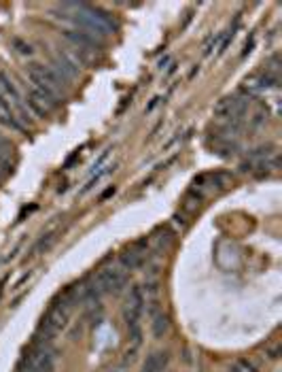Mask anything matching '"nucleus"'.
I'll return each instance as SVG.
<instances>
[{"instance_id":"2","label":"nucleus","mask_w":282,"mask_h":372,"mask_svg":"<svg viewBox=\"0 0 282 372\" xmlns=\"http://www.w3.org/2000/svg\"><path fill=\"white\" fill-rule=\"evenodd\" d=\"M143 311H145V293L143 287L134 285L125 298V307H123V319L127 324L129 330V338L134 343V349L140 345V338H143V330H140V319H143Z\"/></svg>"},{"instance_id":"13","label":"nucleus","mask_w":282,"mask_h":372,"mask_svg":"<svg viewBox=\"0 0 282 372\" xmlns=\"http://www.w3.org/2000/svg\"><path fill=\"white\" fill-rule=\"evenodd\" d=\"M0 124H3L5 128H11V130H22L20 117L15 115V111L3 98H0Z\"/></svg>"},{"instance_id":"7","label":"nucleus","mask_w":282,"mask_h":372,"mask_svg":"<svg viewBox=\"0 0 282 372\" xmlns=\"http://www.w3.org/2000/svg\"><path fill=\"white\" fill-rule=\"evenodd\" d=\"M246 107H248L246 98H242V96H225L223 100L217 102L215 115L219 119H227L230 124H234V121H240V117L244 115Z\"/></svg>"},{"instance_id":"6","label":"nucleus","mask_w":282,"mask_h":372,"mask_svg":"<svg viewBox=\"0 0 282 372\" xmlns=\"http://www.w3.org/2000/svg\"><path fill=\"white\" fill-rule=\"evenodd\" d=\"M62 34H64V39L68 41V47H73L75 51H79V53L85 55V58H90L92 53H96V51L102 47V41H100V39L87 34V32H83V30H79V28H68V30H64Z\"/></svg>"},{"instance_id":"15","label":"nucleus","mask_w":282,"mask_h":372,"mask_svg":"<svg viewBox=\"0 0 282 372\" xmlns=\"http://www.w3.org/2000/svg\"><path fill=\"white\" fill-rule=\"evenodd\" d=\"M151 330H153L155 338H164L170 332V319H168V315H164V313L155 315V319L151 324Z\"/></svg>"},{"instance_id":"3","label":"nucleus","mask_w":282,"mask_h":372,"mask_svg":"<svg viewBox=\"0 0 282 372\" xmlns=\"http://www.w3.org/2000/svg\"><path fill=\"white\" fill-rule=\"evenodd\" d=\"M28 77H30V86H32V88L41 90L43 94H47V96L53 98V100L59 98L64 81L53 72L51 66H45V64L34 62V64L28 66Z\"/></svg>"},{"instance_id":"4","label":"nucleus","mask_w":282,"mask_h":372,"mask_svg":"<svg viewBox=\"0 0 282 372\" xmlns=\"http://www.w3.org/2000/svg\"><path fill=\"white\" fill-rule=\"evenodd\" d=\"M55 368V353L49 343L34 345L22 359L17 372H53Z\"/></svg>"},{"instance_id":"16","label":"nucleus","mask_w":282,"mask_h":372,"mask_svg":"<svg viewBox=\"0 0 282 372\" xmlns=\"http://www.w3.org/2000/svg\"><path fill=\"white\" fill-rule=\"evenodd\" d=\"M113 171H115V166H111V164H108V166H102V168H98V171H96V173L90 177V181L85 183V187L81 190V194H87L90 190H94V187H96V183H100V181H102V179L108 175V173H113Z\"/></svg>"},{"instance_id":"14","label":"nucleus","mask_w":282,"mask_h":372,"mask_svg":"<svg viewBox=\"0 0 282 372\" xmlns=\"http://www.w3.org/2000/svg\"><path fill=\"white\" fill-rule=\"evenodd\" d=\"M13 156H15V147L11 145V140L0 136V164L5 166L9 175L13 173Z\"/></svg>"},{"instance_id":"1","label":"nucleus","mask_w":282,"mask_h":372,"mask_svg":"<svg viewBox=\"0 0 282 372\" xmlns=\"http://www.w3.org/2000/svg\"><path fill=\"white\" fill-rule=\"evenodd\" d=\"M62 9L68 11V18L79 26V30H83L100 41H102V36L113 34L117 30L115 20L108 13H104L102 9H96L92 5H62Z\"/></svg>"},{"instance_id":"17","label":"nucleus","mask_w":282,"mask_h":372,"mask_svg":"<svg viewBox=\"0 0 282 372\" xmlns=\"http://www.w3.org/2000/svg\"><path fill=\"white\" fill-rule=\"evenodd\" d=\"M53 243H55V234H53V232H49L47 237H43V239L36 243V247H34V253H45V251H49Z\"/></svg>"},{"instance_id":"10","label":"nucleus","mask_w":282,"mask_h":372,"mask_svg":"<svg viewBox=\"0 0 282 372\" xmlns=\"http://www.w3.org/2000/svg\"><path fill=\"white\" fill-rule=\"evenodd\" d=\"M28 107H30L34 113H38V115H47V113H51V111L57 107V100L49 98V96L43 94L41 90H36V88L30 86V90H28Z\"/></svg>"},{"instance_id":"8","label":"nucleus","mask_w":282,"mask_h":372,"mask_svg":"<svg viewBox=\"0 0 282 372\" xmlns=\"http://www.w3.org/2000/svg\"><path fill=\"white\" fill-rule=\"evenodd\" d=\"M0 98H3V100L15 111V115H17L20 121H22V113H24L26 105H24V100H22L20 90L15 88L13 79L9 77L7 72H3V70H0Z\"/></svg>"},{"instance_id":"18","label":"nucleus","mask_w":282,"mask_h":372,"mask_svg":"<svg viewBox=\"0 0 282 372\" xmlns=\"http://www.w3.org/2000/svg\"><path fill=\"white\" fill-rule=\"evenodd\" d=\"M230 372H259L255 366H253V361H248V359H236L234 361V368L230 370Z\"/></svg>"},{"instance_id":"9","label":"nucleus","mask_w":282,"mask_h":372,"mask_svg":"<svg viewBox=\"0 0 282 372\" xmlns=\"http://www.w3.org/2000/svg\"><path fill=\"white\" fill-rule=\"evenodd\" d=\"M96 279L102 293H119L127 285V272L123 268H104Z\"/></svg>"},{"instance_id":"11","label":"nucleus","mask_w":282,"mask_h":372,"mask_svg":"<svg viewBox=\"0 0 282 372\" xmlns=\"http://www.w3.org/2000/svg\"><path fill=\"white\" fill-rule=\"evenodd\" d=\"M145 260H147V253L143 249H127L125 253H121L119 262L123 270H136L145 264Z\"/></svg>"},{"instance_id":"5","label":"nucleus","mask_w":282,"mask_h":372,"mask_svg":"<svg viewBox=\"0 0 282 372\" xmlns=\"http://www.w3.org/2000/svg\"><path fill=\"white\" fill-rule=\"evenodd\" d=\"M70 311H73V303L64 298V300L55 303L49 313L43 317V324H41V332L45 334V338L41 343H49L62 328H66L68 319H70Z\"/></svg>"},{"instance_id":"19","label":"nucleus","mask_w":282,"mask_h":372,"mask_svg":"<svg viewBox=\"0 0 282 372\" xmlns=\"http://www.w3.org/2000/svg\"><path fill=\"white\" fill-rule=\"evenodd\" d=\"M221 39H225V32H217V36H213V39H210V41H208V45H206V49H204V53H206V55H210V53H213V51L219 47Z\"/></svg>"},{"instance_id":"12","label":"nucleus","mask_w":282,"mask_h":372,"mask_svg":"<svg viewBox=\"0 0 282 372\" xmlns=\"http://www.w3.org/2000/svg\"><path fill=\"white\" fill-rule=\"evenodd\" d=\"M168 359H170V355L166 351H155L145 359L143 370L140 372H164L166 366H168Z\"/></svg>"},{"instance_id":"20","label":"nucleus","mask_w":282,"mask_h":372,"mask_svg":"<svg viewBox=\"0 0 282 372\" xmlns=\"http://www.w3.org/2000/svg\"><path fill=\"white\" fill-rule=\"evenodd\" d=\"M13 45H15V47H17V51H20V53H24V55H30V53H32V47H30V45H26V43H24V41H20V39H15V41H13Z\"/></svg>"}]
</instances>
